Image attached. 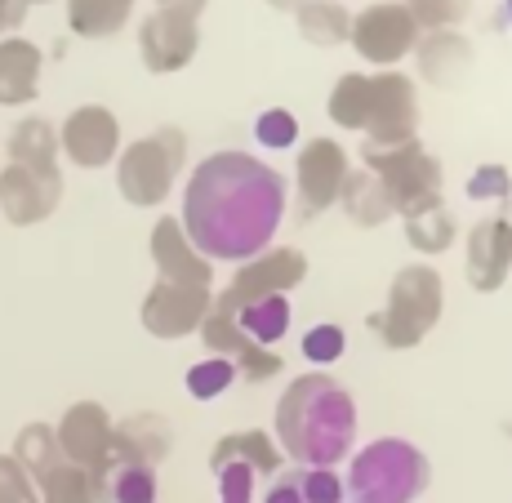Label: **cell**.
Instances as JSON below:
<instances>
[{
  "instance_id": "17",
  "label": "cell",
  "mask_w": 512,
  "mask_h": 503,
  "mask_svg": "<svg viewBox=\"0 0 512 503\" xmlns=\"http://www.w3.org/2000/svg\"><path fill=\"white\" fill-rule=\"evenodd\" d=\"M512 268V223L504 219V210L495 219H481L468 236V281L472 290L495 294L504 285V276Z\"/></svg>"
},
{
  "instance_id": "24",
  "label": "cell",
  "mask_w": 512,
  "mask_h": 503,
  "mask_svg": "<svg viewBox=\"0 0 512 503\" xmlns=\"http://www.w3.org/2000/svg\"><path fill=\"white\" fill-rule=\"evenodd\" d=\"M232 325L254 348H272V343H281L285 330H290V299H285V294H268V299L245 303V308L232 312Z\"/></svg>"
},
{
  "instance_id": "21",
  "label": "cell",
  "mask_w": 512,
  "mask_h": 503,
  "mask_svg": "<svg viewBox=\"0 0 512 503\" xmlns=\"http://www.w3.org/2000/svg\"><path fill=\"white\" fill-rule=\"evenodd\" d=\"M45 54L23 36L0 41V107H23L41 94Z\"/></svg>"
},
{
  "instance_id": "27",
  "label": "cell",
  "mask_w": 512,
  "mask_h": 503,
  "mask_svg": "<svg viewBox=\"0 0 512 503\" xmlns=\"http://www.w3.org/2000/svg\"><path fill=\"white\" fill-rule=\"evenodd\" d=\"M134 0H67V23H72L76 36H116L125 23H130Z\"/></svg>"
},
{
  "instance_id": "28",
  "label": "cell",
  "mask_w": 512,
  "mask_h": 503,
  "mask_svg": "<svg viewBox=\"0 0 512 503\" xmlns=\"http://www.w3.org/2000/svg\"><path fill=\"white\" fill-rule=\"evenodd\" d=\"M299 32H303V41H312V45H339V41H348V32H352V18H348V9L339 5V0H303L299 9Z\"/></svg>"
},
{
  "instance_id": "38",
  "label": "cell",
  "mask_w": 512,
  "mask_h": 503,
  "mask_svg": "<svg viewBox=\"0 0 512 503\" xmlns=\"http://www.w3.org/2000/svg\"><path fill=\"white\" fill-rule=\"evenodd\" d=\"M468 196L472 201H508L512 196V174L504 165H481L468 179Z\"/></svg>"
},
{
  "instance_id": "3",
  "label": "cell",
  "mask_w": 512,
  "mask_h": 503,
  "mask_svg": "<svg viewBox=\"0 0 512 503\" xmlns=\"http://www.w3.org/2000/svg\"><path fill=\"white\" fill-rule=\"evenodd\" d=\"M432 481L428 455L401 437H379L352 459L343 499L348 503H415Z\"/></svg>"
},
{
  "instance_id": "11",
  "label": "cell",
  "mask_w": 512,
  "mask_h": 503,
  "mask_svg": "<svg viewBox=\"0 0 512 503\" xmlns=\"http://www.w3.org/2000/svg\"><path fill=\"white\" fill-rule=\"evenodd\" d=\"M419 130V103H415V81L401 72H379L370 76V147H401Z\"/></svg>"
},
{
  "instance_id": "43",
  "label": "cell",
  "mask_w": 512,
  "mask_h": 503,
  "mask_svg": "<svg viewBox=\"0 0 512 503\" xmlns=\"http://www.w3.org/2000/svg\"><path fill=\"white\" fill-rule=\"evenodd\" d=\"M504 219L512 223V196H508V201H504Z\"/></svg>"
},
{
  "instance_id": "44",
  "label": "cell",
  "mask_w": 512,
  "mask_h": 503,
  "mask_svg": "<svg viewBox=\"0 0 512 503\" xmlns=\"http://www.w3.org/2000/svg\"><path fill=\"white\" fill-rule=\"evenodd\" d=\"M27 5H45V0H27Z\"/></svg>"
},
{
  "instance_id": "15",
  "label": "cell",
  "mask_w": 512,
  "mask_h": 503,
  "mask_svg": "<svg viewBox=\"0 0 512 503\" xmlns=\"http://www.w3.org/2000/svg\"><path fill=\"white\" fill-rule=\"evenodd\" d=\"M58 147L67 152V161L81 165V170H98V165H107L116 156V147H121V125H116V116L107 112V107H76L72 116L63 121V134H58Z\"/></svg>"
},
{
  "instance_id": "29",
  "label": "cell",
  "mask_w": 512,
  "mask_h": 503,
  "mask_svg": "<svg viewBox=\"0 0 512 503\" xmlns=\"http://www.w3.org/2000/svg\"><path fill=\"white\" fill-rule=\"evenodd\" d=\"M228 459L250 463L254 472H268V477H277V463H281L268 432H232V437H223L210 455V468H219V463H228Z\"/></svg>"
},
{
  "instance_id": "41",
  "label": "cell",
  "mask_w": 512,
  "mask_h": 503,
  "mask_svg": "<svg viewBox=\"0 0 512 503\" xmlns=\"http://www.w3.org/2000/svg\"><path fill=\"white\" fill-rule=\"evenodd\" d=\"M268 5H272V9H299L303 0H268Z\"/></svg>"
},
{
  "instance_id": "1",
  "label": "cell",
  "mask_w": 512,
  "mask_h": 503,
  "mask_svg": "<svg viewBox=\"0 0 512 503\" xmlns=\"http://www.w3.org/2000/svg\"><path fill=\"white\" fill-rule=\"evenodd\" d=\"M285 214V183L250 152H214L183 192V236L201 259L250 263L272 245Z\"/></svg>"
},
{
  "instance_id": "35",
  "label": "cell",
  "mask_w": 512,
  "mask_h": 503,
  "mask_svg": "<svg viewBox=\"0 0 512 503\" xmlns=\"http://www.w3.org/2000/svg\"><path fill=\"white\" fill-rule=\"evenodd\" d=\"M343 330L334 321H321V325H312L308 334H303V357L308 361H317V366H330V361H339L343 357Z\"/></svg>"
},
{
  "instance_id": "6",
  "label": "cell",
  "mask_w": 512,
  "mask_h": 503,
  "mask_svg": "<svg viewBox=\"0 0 512 503\" xmlns=\"http://www.w3.org/2000/svg\"><path fill=\"white\" fill-rule=\"evenodd\" d=\"M187 161V138L183 130L165 125V130L139 138L121 152V165H116V187L130 205H161L170 196L174 179H179Z\"/></svg>"
},
{
  "instance_id": "16",
  "label": "cell",
  "mask_w": 512,
  "mask_h": 503,
  "mask_svg": "<svg viewBox=\"0 0 512 503\" xmlns=\"http://www.w3.org/2000/svg\"><path fill=\"white\" fill-rule=\"evenodd\" d=\"M94 503H156V463L130 450H107L90 468Z\"/></svg>"
},
{
  "instance_id": "8",
  "label": "cell",
  "mask_w": 512,
  "mask_h": 503,
  "mask_svg": "<svg viewBox=\"0 0 512 503\" xmlns=\"http://www.w3.org/2000/svg\"><path fill=\"white\" fill-rule=\"evenodd\" d=\"M348 41L357 45V54L366 63H379V67H392L401 63L406 54H415L419 45V23L401 0H383V5H370L352 18V32Z\"/></svg>"
},
{
  "instance_id": "13",
  "label": "cell",
  "mask_w": 512,
  "mask_h": 503,
  "mask_svg": "<svg viewBox=\"0 0 512 503\" xmlns=\"http://www.w3.org/2000/svg\"><path fill=\"white\" fill-rule=\"evenodd\" d=\"M196 45H201V32H196V14H187V9H156L139 27L143 63L152 67L156 76L183 72V67L192 63Z\"/></svg>"
},
{
  "instance_id": "40",
  "label": "cell",
  "mask_w": 512,
  "mask_h": 503,
  "mask_svg": "<svg viewBox=\"0 0 512 503\" xmlns=\"http://www.w3.org/2000/svg\"><path fill=\"white\" fill-rule=\"evenodd\" d=\"M161 9H187V14H196L201 18V9H205V0H156Z\"/></svg>"
},
{
  "instance_id": "20",
  "label": "cell",
  "mask_w": 512,
  "mask_h": 503,
  "mask_svg": "<svg viewBox=\"0 0 512 503\" xmlns=\"http://www.w3.org/2000/svg\"><path fill=\"white\" fill-rule=\"evenodd\" d=\"M415 58H419V76L432 85V90H455L472 67V45L455 32V27H446V32L419 36Z\"/></svg>"
},
{
  "instance_id": "36",
  "label": "cell",
  "mask_w": 512,
  "mask_h": 503,
  "mask_svg": "<svg viewBox=\"0 0 512 503\" xmlns=\"http://www.w3.org/2000/svg\"><path fill=\"white\" fill-rule=\"evenodd\" d=\"M214 477H219L223 503H254V477H259V472H254L250 463L228 459V463H219V468H214Z\"/></svg>"
},
{
  "instance_id": "39",
  "label": "cell",
  "mask_w": 512,
  "mask_h": 503,
  "mask_svg": "<svg viewBox=\"0 0 512 503\" xmlns=\"http://www.w3.org/2000/svg\"><path fill=\"white\" fill-rule=\"evenodd\" d=\"M27 14V0H0V32H14Z\"/></svg>"
},
{
  "instance_id": "5",
  "label": "cell",
  "mask_w": 512,
  "mask_h": 503,
  "mask_svg": "<svg viewBox=\"0 0 512 503\" xmlns=\"http://www.w3.org/2000/svg\"><path fill=\"white\" fill-rule=\"evenodd\" d=\"M437 317H441V276L428 263H410V268L392 276L388 308L374 312L370 330L388 348H415L419 339H428Z\"/></svg>"
},
{
  "instance_id": "10",
  "label": "cell",
  "mask_w": 512,
  "mask_h": 503,
  "mask_svg": "<svg viewBox=\"0 0 512 503\" xmlns=\"http://www.w3.org/2000/svg\"><path fill=\"white\" fill-rule=\"evenodd\" d=\"M210 285H192V281H161L156 276L152 294L143 299V325L156 339H187L201 330V321L210 317Z\"/></svg>"
},
{
  "instance_id": "26",
  "label": "cell",
  "mask_w": 512,
  "mask_h": 503,
  "mask_svg": "<svg viewBox=\"0 0 512 503\" xmlns=\"http://www.w3.org/2000/svg\"><path fill=\"white\" fill-rule=\"evenodd\" d=\"M9 165H36V170H54L58 165V130L41 116H27L9 134Z\"/></svg>"
},
{
  "instance_id": "25",
  "label": "cell",
  "mask_w": 512,
  "mask_h": 503,
  "mask_svg": "<svg viewBox=\"0 0 512 503\" xmlns=\"http://www.w3.org/2000/svg\"><path fill=\"white\" fill-rule=\"evenodd\" d=\"M339 205H343V214H348L357 228H379V223L392 219V201L383 196V187H379V179H374L370 170H348L343 192H339Z\"/></svg>"
},
{
  "instance_id": "32",
  "label": "cell",
  "mask_w": 512,
  "mask_h": 503,
  "mask_svg": "<svg viewBox=\"0 0 512 503\" xmlns=\"http://www.w3.org/2000/svg\"><path fill=\"white\" fill-rule=\"evenodd\" d=\"M232 379H236V366L228 357H205L187 370V392H192L196 401H214L219 392L232 388Z\"/></svg>"
},
{
  "instance_id": "7",
  "label": "cell",
  "mask_w": 512,
  "mask_h": 503,
  "mask_svg": "<svg viewBox=\"0 0 512 503\" xmlns=\"http://www.w3.org/2000/svg\"><path fill=\"white\" fill-rule=\"evenodd\" d=\"M14 459L23 463V472L36 481L41 503H94L90 468L72 463L58 450V437L49 423H27L14 441Z\"/></svg>"
},
{
  "instance_id": "33",
  "label": "cell",
  "mask_w": 512,
  "mask_h": 503,
  "mask_svg": "<svg viewBox=\"0 0 512 503\" xmlns=\"http://www.w3.org/2000/svg\"><path fill=\"white\" fill-rule=\"evenodd\" d=\"M410 14H415L419 32H446V27L464 23L472 0H410Z\"/></svg>"
},
{
  "instance_id": "14",
  "label": "cell",
  "mask_w": 512,
  "mask_h": 503,
  "mask_svg": "<svg viewBox=\"0 0 512 503\" xmlns=\"http://www.w3.org/2000/svg\"><path fill=\"white\" fill-rule=\"evenodd\" d=\"M343 179H348V156L330 138H312L299 152V214L317 219L330 205H339Z\"/></svg>"
},
{
  "instance_id": "18",
  "label": "cell",
  "mask_w": 512,
  "mask_h": 503,
  "mask_svg": "<svg viewBox=\"0 0 512 503\" xmlns=\"http://www.w3.org/2000/svg\"><path fill=\"white\" fill-rule=\"evenodd\" d=\"M112 428H116L112 414L98 406V401H81V406H72L63 414L54 437H58V450H63L72 463L94 468V463L112 450Z\"/></svg>"
},
{
  "instance_id": "19",
  "label": "cell",
  "mask_w": 512,
  "mask_h": 503,
  "mask_svg": "<svg viewBox=\"0 0 512 503\" xmlns=\"http://www.w3.org/2000/svg\"><path fill=\"white\" fill-rule=\"evenodd\" d=\"M152 259L161 281H192V285H214V268L210 259L192 250V241L183 236L179 219H161L152 228Z\"/></svg>"
},
{
  "instance_id": "12",
  "label": "cell",
  "mask_w": 512,
  "mask_h": 503,
  "mask_svg": "<svg viewBox=\"0 0 512 503\" xmlns=\"http://www.w3.org/2000/svg\"><path fill=\"white\" fill-rule=\"evenodd\" d=\"M63 201V174L36 170V165H5L0 170V214L14 228H32V223L49 219Z\"/></svg>"
},
{
  "instance_id": "22",
  "label": "cell",
  "mask_w": 512,
  "mask_h": 503,
  "mask_svg": "<svg viewBox=\"0 0 512 503\" xmlns=\"http://www.w3.org/2000/svg\"><path fill=\"white\" fill-rule=\"evenodd\" d=\"M263 503H343V481L334 468H281Z\"/></svg>"
},
{
  "instance_id": "4",
  "label": "cell",
  "mask_w": 512,
  "mask_h": 503,
  "mask_svg": "<svg viewBox=\"0 0 512 503\" xmlns=\"http://www.w3.org/2000/svg\"><path fill=\"white\" fill-rule=\"evenodd\" d=\"M361 165L379 179L383 196L392 201V214L410 219V214L437 210L441 205V165L437 156L423 152L419 138L401 147H361Z\"/></svg>"
},
{
  "instance_id": "37",
  "label": "cell",
  "mask_w": 512,
  "mask_h": 503,
  "mask_svg": "<svg viewBox=\"0 0 512 503\" xmlns=\"http://www.w3.org/2000/svg\"><path fill=\"white\" fill-rule=\"evenodd\" d=\"M0 503H41L36 481L27 477L14 455H0Z\"/></svg>"
},
{
  "instance_id": "31",
  "label": "cell",
  "mask_w": 512,
  "mask_h": 503,
  "mask_svg": "<svg viewBox=\"0 0 512 503\" xmlns=\"http://www.w3.org/2000/svg\"><path fill=\"white\" fill-rule=\"evenodd\" d=\"M401 223H406L410 245L423 250V254H441V250H450V241H455V214H450L446 205L423 210V214H410V219H401Z\"/></svg>"
},
{
  "instance_id": "42",
  "label": "cell",
  "mask_w": 512,
  "mask_h": 503,
  "mask_svg": "<svg viewBox=\"0 0 512 503\" xmlns=\"http://www.w3.org/2000/svg\"><path fill=\"white\" fill-rule=\"evenodd\" d=\"M499 23H512V0H504V18Z\"/></svg>"
},
{
  "instance_id": "9",
  "label": "cell",
  "mask_w": 512,
  "mask_h": 503,
  "mask_svg": "<svg viewBox=\"0 0 512 503\" xmlns=\"http://www.w3.org/2000/svg\"><path fill=\"white\" fill-rule=\"evenodd\" d=\"M303 276H308V259H303L299 250H263L259 259H250V263H241V268H236L232 285L210 303V312L232 317L236 308H245V303H254V299H268V294L294 290Z\"/></svg>"
},
{
  "instance_id": "30",
  "label": "cell",
  "mask_w": 512,
  "mask_h": 503,
  "mask_svg": "<svg viewBox=\"0 0 512 503\" xmlns=\"http://www.w3.org/2000/svg\"><path fill=\"white\" fill-rule=\"evenodd\" d=\"M330 121L343 130H366L370 121V76H343L330 94Z\"/></svg>"
},
{
  "instance_id": "2",
  "label": "cell",
  "mask_w": 512,
  "mask_h": 503,
  "mask_svg": "<svg viewBox=\"0 0 512 503\" xmlns=\"http://www.w3.org/2000/svg\"><path fill=\"white\" fill-rule=\"evenodd\" d=\"M272 428L299 468H334L357 441V401L334 374H303L281 392Z\"/></svg>"
},
{
  "instance_id": "23",
  "label": "cell",
  "mask_w": 512,
  "mask_h": 503,
  "mask_svg": "<svg viewBox=\"0 0 512 503\" xmlns=\"http://www.w3.org/2000/svg\"><path fill=\"white\" fill-rule=\"evenodd\" d=\"M112 446L116 450H130V455H143L147 463H161L174 446V432H170V419L161 414L143 410V414H130L125 423L112 428Z\"/></svg>"
},
{
  "instance_id": "34",
  "label": "cell",
  "mask_w": 512,
  "mask_h": 503,
  "mask_svg": "<svg viewBox=\"0 0 512 503\" xmlns=\"http://www.w3.org/2000/svg\"><path fill=\"white\" fill-rule=\"evenodd\" d=\"M254 138H259L263 147H294L299 143V121H294V112H285V107H268V112L254 121Z\"/></svg>"
}]
</instances>
